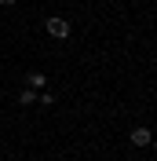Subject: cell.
<instances>
[{
    "label": "cell",
    "instance_id": "1",
    "mask_svg": "<svg viewBox=\"0 0 157 161\" xmlns=\"http://www.w3.org/2000/svg\"><path fill=\"white\" fill-rule=\"evenodd\" d=\"M44 30H48V37H55V40H66V37H69V22L62 19V15H51V19L44 22Z\"/></svg>",
    "mask_w": 157,
    "mask_h": 161
},
{
    "label": "cell",
    "instance_id": "3",
    "mask_svg": "<svg viewBox=\"0 0 157 161\" xmlns=\"http://www.w3.org/2000/svg\"><path fill=\"white\" fill-rule=\"evenodd\" d=\"M26 80H30V88H33V92H44V88H48V77H44V73H30Z\"/></svg>",
    "mask_w": 157,
    "mask_h": 161
},
{
    "label": "cell",
    "instance_id": "2",
    "mask_svg": "<svg viewBox=\"0 0 157 161\" xmlns=\"http://www.w3.org/2000/svg\"><path fill=\"white\" fill-rule=\"evenodd\" d=\"M128 139H132V147H150V143H154V136H150V128H132V136H128Z\"/></svg>",
    "mask_w": 157,
    "mask_h": 161
},
{
    "label": "cell",
    "instance_id": "6",
    "mask_svg": "<svg viewBox=\"0 0 157 161\" xmlns=\"http://www.w3.org/2000/svg\"><path fill=\"white\" fill-rule=\"evenodd\" d=\"M11 4H15V0H0V8H11Z\"/></svg>",
    "mask_w": 157,
    "mask_h": 161
},
{
    "label": "cell",
    "instance_id": "4",
    "mask_svg": "<svg viewBox=\"0 0 157 161\" xmlns=\"http://www.w3.org/2000/svg\"><path fill=\"white\" fill-rule=\"evenodd\" d=\"M33 103H37V92H33V88L19 92V106H33Z\"/></svg>",
    "mask_w": 157,
    "mask_h": 161
},
{
    "label": "cell",
    "instance_id": "5",
    "mask_svg": "<svg viewBox=\"0 0 157 161\" xmlns=\"http://www.w3.org/2000/svg\"><path fill=\"white\" fill-rule=\"evenodd\" d=\"M37 103H40V106H51V103H55V95L44 88V92H37Z\"/></svg>",
    "mask_w": 157,
    "mask_h": 161
}]
</instances>
